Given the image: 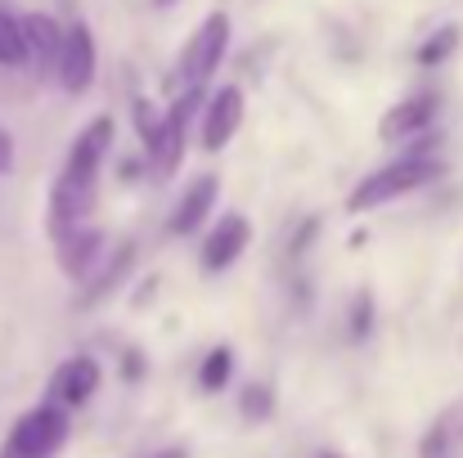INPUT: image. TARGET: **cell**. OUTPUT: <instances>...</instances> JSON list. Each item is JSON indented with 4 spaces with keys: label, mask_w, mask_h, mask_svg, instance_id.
Returning a JSON list of instances; mask_svg holds the SVG:
<instances>
[{
    "label": "cell",
    "mask_w": 463,
    "mask_h": 458,
    "mask_svg": "<svg viewBox=\"0 0 463 458\" xmlns=\"http://www.w3.org/2000/svg\"><path fill=\"white\" fill-rule=\"evenodd\" d=\"M113 140H118V126L109 113H99L68 145V157H63L54 189H50V238L63 229L90 225V216L99 207V175H104V162L113 153Z\"/></svg>",
    "instance_id": "1"
},
{
    "label": "cell",
    "mask_w": 463,
    "mask_h": 458,
    "mask_svg": "<svg viewBox=\"0 0 463 458\" xmlns=\"http://www.w3.org/2000/svg\"><path fill=\"white\" fill-rule=\"evenodd\" d=\"M441 175H446V162H441V157H405V153H401L396 162L369 171V175L346 193V216L378 211V207H387V202H396V198H410V193L428 189V184L441 180Z\"/></svg>",
    "instance_id": "2"
},
{
    "label": "cell",
    "mask_w": 463,
    "mask_h": 458,
    "mask_svg": "<svg viewBox=\"0 0 463 458\" xmlns=\"http://www.w3.org/2000/svg\"><path fill=\"white\" fill-rule=\"evenodd\" d=\"M68 432H72L68 409H59L54 400H41L14 418V427L0 445V458H54L68 445Z\"/></svg>",
    "instance_id": "3"
},
{
    "label": "cell",
    "mask_w": 463,
    "mask_h": 458,
    "mask_svg": "<svg viewBox=\"0 0 463 458\" xmlns=\"http://www.w3.org/2000/svg\"><path fill=\"white\" fill-rule=\"evenodd\" d=\"M225 50H230V14L216 9V14H207V18L194 27V36L184 41V50H180V59H175V81H180V90H203V86L216 77Z\"/></svg>",
    "instance_id": "4"
},
{
    "label": "cell",
    "mask_w": 463,
    "mask_h": 458,
    "mask_svg": "<svg viewBox=\"0 0 463 458\" xmlns=\"http://www.w3.org/2000/svg\"><path fill=\"white\" fill-rule=\"evenodd\" d=\"M203 104H207L203 90H180V95L166 104V126H162V140H157L154 157H149L154 180H171V175L180 171L184 145H189V126L203 117Z\"/></svg>",
    "instance_id": "5"
},
{
    "label": "cell",
    "mask_w": 463,
    "mask_h": 458,
    "mask_svg": "<svg viewBox=\"0 0 463 458\" xmlns=\"http://www.w3.org/2000/svg\"><path fill=\"white\" fill-rule=\"evenodd\" d=\"M95 72H99V45H95V32L77 18V23L63 27V50H59L54 77H59L63 95L81 99V95L95 86Z\"/></svg>",
    "instance_id": "6"
},
{
    "label": "cell",
    "mask_w": 463,
    "mask_h": 458,
    "mask_svg": "<svg viewBox=\"0 0 463 458\" xmlns=\"http://www.w3.org/2000/svg\"><path fill=\"white\" fill-rule=\"evenodd\" d=\"M248 248H252V220H248L243 211H225V216L203 234L198 266H203V275H225Z\"/></svg>",
    "instance_id": "7"
},
{
    "label": "cell",
    "mask_w": 463,
    "mask_h": 458,
    "mask_svg": "<svg viewBox=\"0 0 463 458\" xmlns=\"http://www.w3.org/2000/svg\"><path fill=\"white\" fill-rule=\"evenodd\" d=\"M104 387V364L95 355H68L54 373H50V400L59 409H86Z\"/></svg>",
    "instance_id": "8"
},
{
    "label": "cell",
    "mask_w": 463,
    "mask_h": 458,
    "mask_svg": "<svg viewBox=\"0 0 463 458\" xmlns=\"http://www.w3.org/2000/svg\"><path fill=\"white\" fill-rule=\"evenodd\" d=\"M243 113H248V104H243V90H239V86L212 90L207 104H203V117H198V145H203V153L225 149V145L239 136Z\"/></svg>",
    "instance_id": "9"
},
{
    "label": "cell",
    "mask_w": 463,
    "mask_h": 458,
    "mask_svg": "<svg viewBox=\"0 0 463 458\" xmlns=\"http://www.w3.org/2000/svg\"><path fill=\"white\" fill-rule=\"evenodd\" d=\"M216 198H221V175H212V171L194 175V180L180 189V198L171 202L166 234H171V238H189V234H198V229L207 225V216L216 211Z\"/></svg>",
    "instance_id": "10"
},
{
    "label": "cell",
    "mask_w": 463,
    "mask_h": 458,
    "mask_svg": "<svg viewBox=\"0 0 463 458\" xmlns=\"http://www.w3.org/2000/svg\"><path fill=\"white\" fill-rule=\"evenodd\" d=\"M437 113H441V99H437L432 90L410 95V99H401V104H392V108L383 113V122H378V140H383V145L423 140V136H432Z\"/></svg>",
    "instance_id": "11"
},
{
    "label": "cell",
    "mask_w": 463,
    "mask_h": 458,
    "mask_svg": "<svg viewBox=\"0 0 463 458\" xmlns=\"http://www.w3.org/2000/svg\"><path fill=\"white\" fill-rule=\"evenodd\" d=\"M104 229L99 225H77V229H63L54 234V261L59 270L81 288L90 275H95V261H104Z\"/></svg>",
    "instance_id": "12"
},
{
    "label": "cell",
    "mask_w": 463,
    "mask_h": 458,
    "mask_svg": "<svg viewBox=\"0 0 463 458\" xmlns=\"http://www.w3.org/2000/svg\"><path fill=\"white\" fill-rule=\"evenodd\" d=\"M131 266H136V243H131V238H122V243L104 257V266H99L81 288H77V297H72V302L81 305V310H90V305H99L104 297H113V293L122 288V279L131 275Z\"/></svg>",
    "instance_id": "13"
},
{
    "label": "cell",
    "mask_w": 463,
    "mask_h": 458,
    "mask_svg": "<svg viewBox=\"0 0 463 458\" xmlns=\"http://www.w3.org/2000/svg\"><path fill=\"white\" fill-rule=\"evenodd\" d=\"M23 36H27V54H32L36 72H54L59 68V50H63V27L50 14H27L23 18Z\"/></svg>",
    "instance_id": "14"
},
{
    "label": "cell",
    "mask_w": 463,
    "mask_h": 458,
    "mask_svg": "<svg viewBox=\"0 0 463 458\" xmlns=\"http://www.w3.org/2000/svg\"><path fill=\"white\" fill-rule=\"evenodd\" d=\"M463 441V400L450 405L419 441V458H455V445Z\"/></svg>",
    "instance_id": "15"
},
{
    "label": "cell",
    "mask_w": 463,
    "mask_h": 458,
    "mask_svg": "<svg viewBox=\"0 0 463 458\" xmlns=\"http://www.w3.org/2000/svg\"><path fill=\"white\" fill-rule=\"evenodd\" d=\"M230 378H234V346H212L207 355H203V364H198V387L207 391V396H216V391H225L230 387Z\"/></svg>",
    "instance_id": "16"
},
{
    "label": "cell",
    "mask_w": 463,
    "mask_h": 458,
    "mask_svg": "<svg viewBox=\"0 0 463 458\" xmlns=\"http://www.w3.org/2000/svg\"><path fill=\"white\" fill-rule=\"evenodd\" d=\"M27 36H23V18H14L9 9H0V68H27Z\"/></svg>",
    "instance_id": "17"
},
{
    "label": "cell",
    "mask_w": 463,
    "mask_h": 458,
    "mask_svg": "<svg viewBox=\"0 0 463 458\" xmlns=\"http://www.w3.org/2000/svg\"><path fill=\"white\" fill-rule=\"evenodd\" d=\"M459 41H463L459 23H441V27H437V32H432V36L419 45V54H414V59H419V68H441V63H446V59L459 50Z\"/></svg>",
    "instance_id": "18"
},
{
    "label": "cell",
    "mask_w": 463,
    "mask_h": 458,
    "mask_svg": "<svg viewBox=\"0 0 463 458\" xmlns=\"http://www.w3.org/2000/svg\"><path fill=\"white\" fill-rule=\"evenodd\" d=\"M239 418L243 423H270L275 418V387L270 382H248L243 391H239Z\"/></svg>",
    "instance_id": "19"
},
{
    "label": "cell",
    "mask_w": 463,
    "mask_h": 458,
    "mask_svg": "<svg viewBox=\"0 0 463 458\" xmlns=\"http://www.w3.org/2000/svg\"><path fill=\"white\" fill-rule=\"evenodd\" d=\"M373 319H378V302H373L369 288H360L351 297V305H346V337L351 341H369L373 337Z\"/></svg>",
    "instance_id": "20"
},
{
    "label": "cell",
    "mask_w": 463,
    "mask_h": 458,
    "mask_svg": "<svg viewBox=\"0 0 463 458\" xmlns=\"http://www.w3.org/2000/svg\"><path fill=\"white\" fill-rule=\"evenodd\" d=\"M162 126H166V108L154 104V99H136V136H140L145 157H154L157 140H162Z\"/></svg>",
    "instance_id": "21"
},
{
    "label": "cell",
    "mask_w": 463,
    "mask_h": 458,
    "mask_svg": "<svg viewBox=\"0 0 463 458\" xmlns=\"http://www.w3.org/2000/svg\"><path fill=\"white\" fill-rule=\"evenodd\" d=\"M315 234H319V216H307L298 229H293V238H288V257L293 261H302L310 252V243H315Z\"/></svg>",
    "instance_id": "22"
},
{
    "label": "cell",
    "mask_w": 463,
    "mask_h": 458,
    "mask_svg": "<svg viewBox=\"0 0 463 458\" xmlns=\"http://www.w3.org/2000/svg\"><path fill=\"white\" fill-rule=\"evenodd\" d=\"M122 378H127V382H140V378H145V355H140V351H127V355H122Z\"/></svg>",
    "instance_id": "23"
},
{
    "label": "cell",
    "mask_w": 463,
    "mask_h": 458,
    "mask_svg": "<svg viewBox=\"0 0 463 458\" xmlns=\"http://www.w3.org/2000/svg\"><path fill=\"white\" fill-rule=\"evenodd\" d=\"M14 171V136L0 126V175H9Z\"/></svg>",
    "instance_id": "24"
},
{
    "label": "cell",
    "mask_w": 463,
    "mask_h": 458,
    "mask_svg": "<svg viewBox=\"0 0 463 458\" xmlns=\"http://www.w3.org/2000/svg\"><path fill=\"white\" fill-rule=\"evenodd\" d=\"M154 458H189V450H180V445H171V450H162V454H154Z\"/></svg>",
    "instance_id": "25"
},
{
    "label": "cell",
    "mask_w": 463,
    "mask_h": 458,
    "mask_svg": "<svg viewBox=\"0 0 463 458\" xmlns=\"http://www.w3.org/2000/svg\"><path fill=\"white\" fill-rule=\"evenodd\" d=\"M319 458H342V454H319Z\"/></svg>",
    "instance_id": "26"
}]
</instances>
